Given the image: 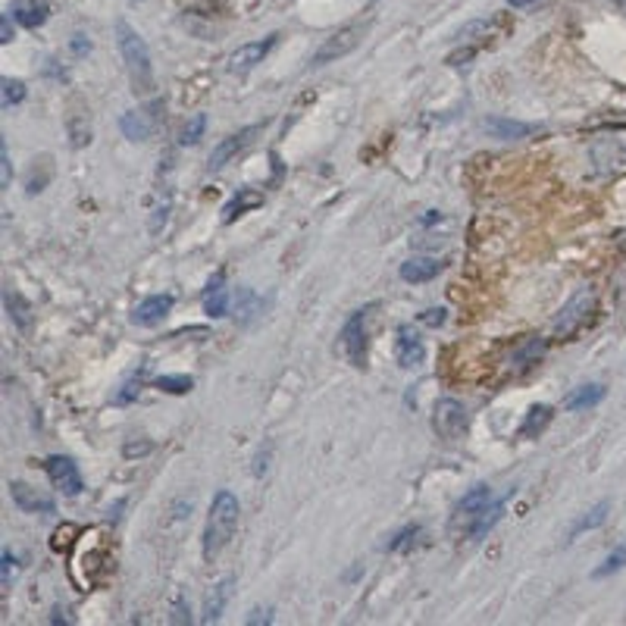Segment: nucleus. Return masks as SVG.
<instances>
[{"mask_svg":"<svg viewBox=\"0 0 626 626\" xmlns=\"http://www.w3.org/2000/svg\"><path fill=\"white\" fill-rule=\"evenodd\" d=\"M551 416H554V410L548 408V404H535V408H529L527 420H523V426H520V435L523 439H535L539 432H545Z\"/></svg>","mask_w":626,"mask_h":626,"instance_id":"nucleus-23","label":"nucleus"},{"mask_svg":"<svg viewBox=\"0 0 626 626\" xmlns=\"http://www.w3.org/2000/svg\"><path fill=\"white\" fill-rule=\"evenodd\" d=\"M13 41V26H10V13H4L0 20V44H10Z\"/></svg>","mask_w":626,"mask_h":626,"instance_id":"nucleus-37","label":"nucleus"},{"mask_svg":"<svg viewBox=\"0 0 626 626\" xmlns=\"http://www.w3.org/2000/svg\"><path fill=\"white\" fill-rule=\"evenodd\" d=\"M116 44L119 53L125 59V69H129V79H132L135 94H151L154 91V67H151V53L147 44L139 32L125 20L116 22Z\"/></svg>","mask_w":626,"mask_h":626,"instance_id":"nucleus-2","label":"nucleus"},{"mask_svg":"<svg viewBox=\"0 0 626 626\" xmlns=\"http://www.w3.org/2000/svg\"><path fill=\"white\" fill-rule=\"evenodd\" d=\"M260 310H264V301H260L254 291H250V289H238V295H235V317L242 320V323L254 320Z\"/></svg>","mask_w":626,"mask_h":626,"instance_id":"nucleus-26","label":"nucleus"},{"mask_svg":"<svg viewBox=\"0 0 626 626\" xmlns=\"http://www.w3.org/2000/svg\"><path fill=\"white\" fill-rule=\"evenodd\" d=\"M373 310L376 304H367V307L354 310L351 320L342 329V348L348 354V361L354 367H367V342H369V323H373Z\"/></svg>","mask_w":626,"mask_h":626,"instance_id":"nucleus-4","label":"nucleus"},{"mask_svg":"<svg viewBox=\"0 0 626 626\" xmlns=\"http://www.w3.org/2000/svg\"><path fill=\"white\" fill-rule=\"evenodd\" d=\"M4 301H7V310H10V320H13L20 329H28L32 326V307H28V301L20 295V291L7 289V295H4Z\"/></svg>","mask_w":626,"mask_h":626,"instance_id":"nucleus-25","label":"nucleus"},{"mask_svg":"<svg viewBox=\"0 0 626 626\" xmlns=\"http://www.w3.org/2000/svg\"><path fill=\"white\" fill-rule=\"evenodd\" d=\"M172 295H151V297H145V301L139 304V307L132 310V323L135 326H157V323H163L166 317H170V310H172Z\"/></svg>","mask_w":626,"mask_h":626,"instance_id":"nucleus-12","label":"nucleus"},{"mask_svg":"<svg viewBox=\"0 0 626 626\" xmlns=\"http://www.w3.org/2000/svg\"><path fill=\"white\" fill-rule=\"evenodd\" d=\"M10 13H13L26 28H38V26H44L47 22L51 10H47L44 0H16L13 7H10Z\"/></svg>","mask_w":626,"mask_h":626,"instance_id":"nucleus-19","label":"nucleus"},{"mask_svg":"<svg viewBox=\"0 0 626 626\" xmlns=\"http://www.w3.org/2000/svg\"><path fill=\"white\" fill-rule=\"evenodd\" d=\"M270 611H260V607H258V611H250V617H248V623L250 626H258V623H270Z\"/></svg>","mask_w":626,"mask_h":626,"instance_id":"nucleus-38","label":"nucleus"},{"mask_svg":"<svg viewBox=\"0 0 626 626\" xmlns=\"http://www.w3.org/2000/svg\"><path fill=\"white\" fill-rule=\"evenodd\" d=\"M157 389H160V392H170V395H188V392L194 389V379H192V376H182V373H176V376H160V379H157Z\"/></svg>","mask_w":626,"mask_h":626,"instance_id":"nucleus-28","label":"nucleus"},{"mask_svg":"<svg viewBox=\"0 0 626 626\" xmlns=\"http://www.w3.org/2000/svg\"><path fill=\"white\" fill-rule=\"evenodd\" d=\"M26 100V82L20 79H4V110L22 104Z\"/></svg>","mask_w":626,"mask_h":626,"instance_id":"nucleus-30","label":"nucleus"},{"mask_svg":"<svg viewBox=\"0 0 626 626\" xmlns=\"http://www.w3.org/2000/svg\"><path fill=\"white\" fill-rule=\"evenodd\" d=\"M151 448H154L151 442H129L123 448V455L125 457H141V455H151Z\"/></svg>","mask_w":626,"mask_h":626,"instance_id":"nucleus-35","label":"nucleus"},{"mask_svg":"<svg viewBox=\"0 0 626 626\" xmlns=\"http://www.w3.org/2000/svg\"><path fill=\"white\" fill-rule=\"evenodd\" d=\"M504 504H508V501L501 498V501H492V504H488L486 511H479V514L473 517V523L467 527V535H470V539H482L486 533H492L495 523H498L501 514H504Z\"/></svg>","mask_w":626,"mask_h":626,"instance_id":"nucleus-22","label":"nucleus"},{"mask_svg":"<svg viewBox=\"0 0 626 626\" xmlns=\"http://www.w3.org/2000/svg\"><path fill=\"white\" fill-rule=\"evenodd\" d=\"M529 4H535V0H508V7H514V10H523V7H529Z\"/></svg>","mask_w":626,"mask_h":626,"instance_id":"nucleus-39","label":"nucleus"},{"mask_svg":"<svg viewBox=\"0 0 626 626\" xmlns=\"http://www.w3.org/2000/svg\"><path fill=\"white\" fill-rule=\"evenodd\" d=\"M607 511H611V504H607V501H598V504H595V508L589 511L586 517H580V520H576L574 527H570V533H567V542H574L576 535L589 533V529H598L601 523L607 520Z\"/></svg>","mask_w":626,"mask_h":626,"instance_id":"nucleus-24","label":"nucleus"},{"mask_svg":"<svg viewBox=\"0 0 626 626\" xmlns=\"http://www.w3.org/2000/svg\"><path fill=\"white\" fill-rule=\"evenodd\" d=\"M435 219H442V217H439V213H435V210H429L426 217H423V223H426V226H432Z\"/></svg>","mask_w":626,"mask_h":626,"instance_id":"nucleus-40","label":"nucleus"},{"mask_svg":"<svg viewBox=\"0 0 626 626\" xmlns=\"http://www.w3.org/2000/svg\"><path fill=\"white\" fill-rule=\"evenodd\" d=\"M482 129H486V132L492 135V139H501V141L529 139L533 132H539V125L517 123V119H504V116H488V119H482Z\"/></svg>","mask_w":626,"mask_h":626,"instance_id":"nucleus-14","label":"nucleus"},{"mask_svg":"<svg viewBox=\"0 0 626 626\" xmlns=\"http://www.w3.org/2000/svg\"><path fill=\"white\" fill-rule=\"evenodd\" d=\"M0 564H4V567H0V570H4V574H0V580H4V589H10L16 570H20V567H16V558L10 551H4V554H0Z\"/></svg>","mask_w":626,"mask_h":626,"instance_id":"nucleus-33","label":"nucleus"},{"mask_svg":"<svg viewBox=\"0 0 626 626\" xmlns=\"http://www.w3.org/2000/svg\"><path fill=\"white\" fill-rule=\"evenodd\" d=\"M620 4H623V7H626V0H620Z\"/></svg>","mask_w":626,"mask_h":626,"instance_id":"nucleus-41","label":"nucleus"},{"mask_svg":"<svg viewBox=\"0 0 626 626\" xmlns=\"http://www.w3.org/2000/svg\"><path fill=\"white\" fill-rule=\"evenodd\" d=\"M420 323H426V326H442V323H445V307H429V310H423Z\"/></svg>","mask_w":626,"mask_h":626,"instance_id":"nucleus-34","label":"nucleus"},{"mask_svg":"<svg viewBox=\"0 0 626 626\" xmlns=\"http://www.w3.org/2000/svg\"><path fill=\"white\" fill-rule=\"evenodd\" d=\"M264 204V194L258 188H238V194L223 207V223H235V217H242L244 210H254V207Z\"/></svg>","mask_w":626,"mask_h":626,"instance_id":"nucleus-21","label":"nucleus"},{"mask_svg":"<svg viewBox=\"0 0 626 626\" xmlns=\"http://www.w3.org/2000/svg\"><path fill=\"white\" fill-rule=\"evenodd\" d=\"M119 129H123V135L129 141H147L154 132V119L141 110H129V113H123V119H119Z\"/></svg>","mask_w":626,"mask_h":626,"instance_id":"nucleus-18","label":"nucleus"},{"mask_svg":"<svg viewBox=\"0 0 626 626\" xmlns=\"http://www.w3.org/2000/svg\"><path fill=\"white\" fill-rule=\"evenodd\" d=\"M395 357H398V367H401V369H414V367H420L423 357H426V345H423L420 332H416L410 323L398 326Z\"/></svg>","mask_w":626,"mask_h":626,"instance_id":"nucleus-10","label":"nucleus"},{"mask_svg":"<svg viewBox=\"0 0 626 626\" xmlns=\"http://www.w3.org/2000/svg\"><path fill=\"white\" fill-rule=\"evenodd\" d=\"M204 129H207V116L204 113H194L192 119H188V123H185V129H182V145L188 147V145H198L201 141V135H204Z\"/></svg>","mask_w":626,"mask_h":626,"instance_id":"nucleus-29","label":"nucleus"},{"mask_svg":"<svg viewBox=\"0 0 626 626\" xmlns=\"http://www.w3.org/2000/svg\"><path fill=\"white\" fill-rule=\"evenodd\" d=\"M398 273H401L404 282L420 285V282H432V279L442 273V264L432 260V258H410V260H404Z\"/></svg>","mask_w":626,"mask_h":626,"instance_id":"nucleus-16","label":"nucleus"},{"mask_svg":"<svg viewBox=\"0 0 626 626\" xmlns=\"http://www.w3.org/2000/svg\"><path fill=\"white\" fill-rule=\"evenodd\" d=\"M495 501V495H492V488L488 486H473L467 495H464L461 501H457V508H455V523H461L464 520V527H470L473 523V517L479 514V511H486L488 504Z\"/></svg>","mask_w":626,"mask_h":626,"instance_id":"nucleus-13","label":"nucleus"},{"mask_svg":"<svg viewBox=\"0 0 626 626\" xmlns=\"http://www.w3.org/2000/svg\"><path fill=\"white\" fill-rule=\"evenodd\" d=\"M10 495H13V504L22 514H53L57 511L53 498L41 495L38 488L26 486V482H10Z\"/></svg>","mask_w":626,"mask_h":626,"instance_id":"nucleus-11","label":"nucleus"},{"mask_svg":"<svg viewBox=\"0 0 626 626\" xmlns=\"http://www.w3.org/2000/svg\"><path fill=\"white\" fill-rule=\"evenodd\" d=\"M232 586H235V580L232 576H226V580H219L217 586H213V592L207 595V601H204V623H217L219 617H223V611H226V605H229V598H232Z\"/></svg>","mask_w":626,"mask_h":626,"instance_id":"nucleus-17","label":"nucleus"},{"mask_svg":"<svg viewBox=\"0 0 626 626\" xmlns=\"http://www.w3.org/2000/svg\"><path fill=\"white\" fill-rule=\"evenodd\" d=\"M44 470H47V476H51L53 486H57L63 495H69V498H75V495L85 488V486H82V473H79V467H75L73 457L51 455L44 461Z\"/></svg>","mask_w":626,"mask_h":626,"instance_id":"nucleus-7","label":"nucleus"},{"mask_svg":"<svg viewBox=\"0 0 626 626\" xmlns=\"http://www.w3.org/2000/svg\"><path fill=\"white\" fill-rule=\"evenodd\" d=\"M595 310H598V295H595V289L582 285V289L560 307L558 317H554V338L570 342L574 336H580L595 320Z\"/></svg>","mask_w":626,"mask_h":626,"instance_id":"nucleus-3","label":"nucleus"},{"mask_svg":"<svg viewBox=\"0 0 626 626\" xmlns=\"http://www.w3.org/2000/svg\"><path fill=\"white\" fill-rule=\"evenodd\" d=\"M623 567H626V542H620V545L605 558V564L592 570V580H605V576L617 574V570H623Z\"/></svg>","mask_w":626,"mask_h":626,"instance_id":"nucleus-27","label":"nucleus"},{"mask_svg":"<svg viewBox=\"0 0 626 626\" xmlns=\"http://www.w3.org/2000/svg\"><path fill=\"white\" fill-rule=\"evenodd\" d=\"M276 41H279V35H266L264 41H250V44H242L235 53L229 57V73L232 75H244V73H250V69L258 67V63H264L266 59V53L276 47Z\"/></svg>","mask_w":626,"mask_h":626,"instance_id":"nucleus-9","label":"nucleus"},{"mask_svg":"<svg viewBox=\"0 0 626 626\" xmlns=\"http://www.w3.org/2000/svg\"><path fill=\"white\" fill-rule=\"evenodd\" d=\"M0 185H4V188L13 185V163H10L7 141H0Z\"/></svg>","mask_w":626,"mask_h":626,"instance_id":"nucleus-32","label":"nucleus"},{"mask_svg":"<svg viewBox=\"0 0 626 626\" xmlns=\"http://www.w3.org/2000/svg\"><path fill=\"white\" fill-rule=\"evenodd\" d=\"M416 535H420V527H416V523H414V527H404L401 533H398L395 539H392L389 545H385V551H392V554H398V551H408V548L416 542Z\"/></svg>","mask_w":626,"mask_h":626,"instance_id":"nucleus-31","label":"nucleus"},{"mask_svg":"<svg viewBox=\"0 0 626 626\" xmlns=\"http://www.w3.org/2000/svg\"><path fill=\"white\" fill-rule=\"evenodd\" d=\"M264 125H244V129H238V132H232L229 139H223L217 147H213V154H210V160H207V170L210 172H217V170H223L226 163H229L235 154H242L244 147L254 141V135L260 132Z\"/></svg>","mask_w":626,"mask_h":626,"instance_id":"nucleus-8","label":"nucleus"},{"mask_svg":"<svg viewBox=\"0 0 626 626\" xmlns=\"http://www.w3.org/2000/svg\"><path fill=\"white\" fill-rule=\"evenodd\" d=\"M69 47H73V53H79V57H82V53L91 51V41H88L85 35H73V41H69Z\"/></svg>","mask_w":626,"mask_h":626,"instance_id":"nucleus-36","label":"nucleus"},{"mask_svg":"<svg viewBox=\"0 0 626 626\" xmlns=\"http://www.w3.org/2000/svg\"><path fill=\"white\" fill-rule=\"evenodd\" d=\"M607 389L601 383H589V385H580V389H574L567 395V401H564V408L567 410H589V408H598L601 401H605Z\"/></svg>","mask_w":626,"mask_h":626,"instance_id":"nucleus-20","label":"nucleus"},{"mask_svg":"<svg viewBox=\"0 0 626 626\" xmlns=\"http://www.w3.org/2000/svg\"><path fill=\"white\" fill-rule=\"evenodd\" d=\"M432 426L442 439H457L467 429V408L457 398H439L432 408Z\"/></svg>","mask_w":626,"mask_h":626,"instance_id":"nucleus-6","label":"nucleus"},{"mask_svg":"<svg viewBox=\"0 0 626 626\" xmlns=\"http://www.w3.org/2000/svg\"><path fill=\"white\" fill-rule=\"evenodd\" d=\"M238 498L229 492V488H219L210 501V514H207V527H204V560H217L223 554V548L232 542L238 527Z\"/></svg>","mask_w":626,"mask_h":626,"instance_id":"nucleus-1","label":"nucleus"},{"mask_svg":"<svg viewBox=\"0 0 626 626\" xmlns=\"http://www.w3.org/2000/svg\"><path fill=\"white\" fill-rule=\"evenodd\" d=\"M204 313L213 320L226 317L229 313V295H226V276L217 273V276L207 282V291H204Z\"/></svg>","mask_w":626,"mask_h":626,"instance_id":"nucleus-15","label":"nucleus"},{"mask_svg":"<svg viewBox=\"0 0 626 626\" xmlns=\"http://www.w3.org/2000/svg\"><path fill=\"white\" fill-rule=\"evenodd\" d=\"M367 28H369V20L367 22H354V26H345V28H338L336 35H329V38L323 41V47H320L317 53H313V67H326V63H332V59H338V57H345V53H351L357 44L363 41V35H367Z\"/></svg>","mask_w":626,"mask_h":626,"instance_id":"nucleus-5","label":"nucleus"}]
</instances>
